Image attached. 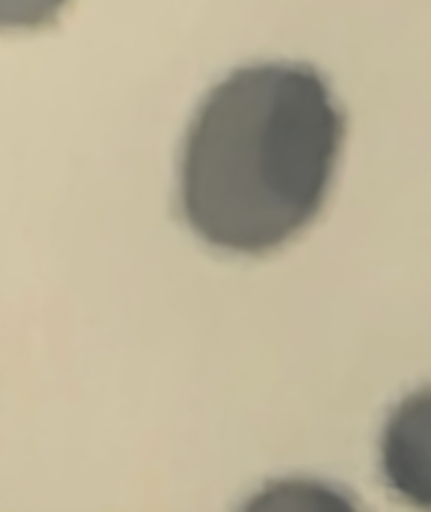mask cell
Returning a JSON list of instances; mask_svg holds the SVG:
<instances>
[{"mask_svg": "<svg viewBox=\"0 0 431 512\" xmlns=\"http://www.w3.org/2000/svg\"><path fill=\"white\" fill-rule=\"evenodd\" d=\"M346 119L325 77L305 64L233 71L191 119L181 155V205L212 247L265 254L325 205Z\"/></svg>", "mask_w": 431, "mask_h": 512, "instance_id": "1", "label": "cell"}, {"mask_svg": "<svg viewBox=\"0 0 431 512\" xmlns=\"http://www.w3.org/2000/svg\"><path fill=\"white\" fill-rule=\"evenodd\" d=\"M386 485L419 508L431 509V389L404 398L380 439Z\"/></svg>", "mask_w": 431, "mask_h": 512, "instance_id": "2", "label": "cell"}]
</instances>
